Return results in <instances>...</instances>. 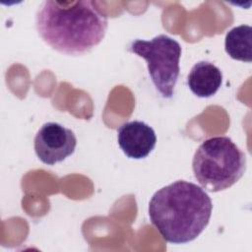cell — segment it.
Returning <instances> with one entry per match:
<instances>
[{"mask_svg":"<svg viewBox=\"0 0 252 252\" xmlns=\"http://www.w3.org/2000/svg\"><path fill=\"white\" fill-rule=\"evenodd\" d=\"M192 169L199 184L210 192L225 190L246 170L245 154L225 136L205 140L196 150Z\"/></svg>","mask_w":252,"mask_h":252,"instance_id":"cell-3","label":"cell"},{"mask_svg":"<svg viewBox=\"0 0 252 252\" xmlns=\"http://www.w3.org/2000/svg\"><path fill=\"white\" fill-rule=\"evenodd\" d=\"M222 73L209 61H199L190 70L187 84L191 92L199 97L214 95L221 86Z\"/></svg>","mask_w":252,"mask_h":252,"instance_id":"cell-7","label":"cell"},{"mask_svg":"<svg viewBox=\"0 0 252 252\" xmlns=\"http://www.w3.org/2000/svg\"><path fill=\"white\" fill-rule=\"evenodd\" d=\"M130 50L147 61L151 80L164 98L173 96L179 76L181 45L166 34H159L151 40L136 39Z\"/></svg>","mask_w":252,"mask_h":252,"instance_id":"cell-4","label":"cell"},{"mask_svg":"<svg viewBox=\"0 0 252 252\" xmlns=\"http://www.w3.org/2000/svg\"><path fill=\"white\" fill-rule=\"evenodd\" d=\"M224 49L235 60L250 63L252 61V28L240 25L231 29L225 35Z\"/></svg>","mask_w":252,"mask_h":252,"instance_id":"cell-8","label":"cell"},{"mask_svg":"<svg viewBox=\"0 0 252 252\" xmlns=\"http://www.w3.org/2000/svg\"><path fill=\"white\" fill-rule=\"evenodd\" d=\"M117 141L122 152L130 158L141 159L155 149L157 136L154 129L143 121H130L117 130Z\"/></svg>","mask_w":252,"mask_h":252,"instance_id":"cell-6","label":"cell"},{"mask_svg":"<svg viewBox=\"0 0 252 252\" xmlns=\"http://www.w3.org/2000/svg\"><path fill=\"white\" fill-rule=\"evenodd\" d=\"M107 26V17L90 0H46L35 17L36 31L42 40L68 55H82L98 45Z\"/></svg>","mask_w":252,"mask_h":252,"instance_id":"cell-1","label":"cell"},{"mask_svg":"<svg viewBox=\"0 0 252 252\" xmlns=\"http://www.w3.org/2000/svg\"><path fill=\"white\" fill-rule=\"evenodd\" d=\"M212 210V200L203 188L189 181L177 180L153 195L149 217L165 241L183 244L203 232Z\"/></svg>","mask_w":252,"mask_h":252,"instance_id":"cell-2","label":"cell"},{"mask_svg":"<svg viewBox=\"0 0 252 252\" xmlns=\"http://www.w3.org/2000/svg\"><path fill=\"white\" fill-rule=\"evenodd\" d=\"M76 146L75 133L57 122L44 123L33 141L37 158L48 165L63 161L75 152Z\"/></svg>","mask_w":252,"mask_h":252,"instance_id":"cell-5","label":"cell"}]
</instances>
